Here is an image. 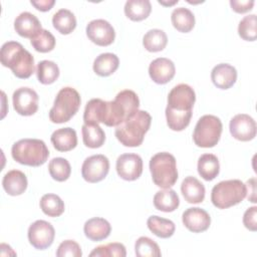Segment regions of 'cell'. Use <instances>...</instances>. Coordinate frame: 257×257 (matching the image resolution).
<instances>
[{"instance_id": "obj_12", "label": "cell", "mask_w": 257, "mask_h": 257, "mask_svg": "<svg viewBox=\"0 0 257 257\" xmlns=\"http://www.w3.org/2000/svg\"><path fill=\"white\" fill-rule=\"evenodd\" d=\"M13 107L20 115L34 114L38 109V94L30 87L17 88L12 95Z\"/></svg>"}, {"instance_id": "obj_24", "label": "cell", "mask_w": 257, "mask_h": 257, "mask_svg": "<svg viewBox=\"0 0 257 257\" xmlns=\"http://www.w3.org/2000/svg\"><path fill=\"white\" fill-rule=\"evenodd\" d=\"M180 205V199L176 191L173 189L167 188L161 191H158L154 196V206L156 209L162 212H173Z\"/></svg>"}, {"instance_id": "obj_3", "label": "cell", "mask_w": 257, "mask_h": 257, "mask_svg": "<svg viewBox=\"0 0 257 257\" xmlns=\"http://www.w3.org/2000/svg\"><path fill=\"white\" fill-rule=\"evenodd\" d=\"M152 116L146 110H137L117 126L114 135L124 147H139L143 144L145 135L151 126Z\"/></svg>"}, {"instance_id": "obj_27", "label": "cell", "mask_w": 257, "mask_h": 257, "mask_svg": "<svg viewBox=\"0 0 257 257\" xmlns=\"http://www.w3.org/2000/svg\"><path fill=\"white\" fill-rule=\"evenodd\" d=\"M83 144L90 149L100 148L105 141V134L98 123H83L81 127Z\"/></svg>"}, {"instance_id": "obj_33", "label": "cell", "mask_w": 257, "mask_h": 257, "mask_svg": "<svg viewBox=\"0 0 257 257\" xmlns=\"http://www.w3.org/2000/svg\"><path fill=\"white\" fill-rule=\"evenodd\" d=\"M40 208L48 217H58L64 212V203L55 194H45L40 199Z\"/></svg>"}, {"instance_id": "obj_13", "label": "cell", "mask_w": 257, "mask_h": 257, "mask_svg": "<svg viewBox=\"0 0 257 257\" xmlns=\"http://www.w3.org/2000/svg\"><path fill=\"white\" fill-rule=\"evenodd\" d=\"M86 35L91 42L99 46H108L115 38L112 25L104 19L91 20L86 26Z\"/></svg>"}, {"instance_id": "obj_5", "label": "cell", "mask_w": 257, "mask_h": 257, "mask_svg": "<svg viewBox=\"0 0 257 257\" xmlns=\"http://www.w3.org/2000/svg\"><path fill=\"white\" fill-rule=\"evenodd\" d=\"M11 155L21 165L39 167L47 161L49 151L45 143L41 140L22 139L13 144Z\"/></svg>"}, {"instance_id": "obj_20", "label": "cell", "mask_w": 257, "mask_h": 257, "mask_svg": "<svg viewBox=\"0 0 257 257\" xmlns=\"http://www.w3.org/2000/svg\"><path fill=\"white\" fill-rule=\"evenodd\" d=\"M27 178L25 174L19 170H11L7 172L2 180V186L5 192L10 196H19L27 189Z\"/></svg>"}, {"instance_id": "obj_10", "label": "cell", "mask_w": 257, "mask_h": 257, "mask_svg": "<svg viewBox=\"0 0 257 257\" xmlns=\"http://www.w3.org/2000/svg\"><path fill=\"white\" fill-rule=\"evenodd\" d=\"M109 161L103 155L86 158L81 166V176L88 183H98L108 174Z\"/></svg>"}, {"instance_id": "obj_44", "label": "cell", "mask_w": 257, "mask_h": 257, "mask_svg": "<svg viewBox=\"0 0 257 257\" xmlns=\"http://www.w3.org/2000/svg\"><path fill=\"white\" fill-rule=\"evenodd\" d=\"M30 3L39 11L46 12L52 8V6L55 4L54 0H38V1H33L31 0Z\"/></svg>"}, {"instance_id": "obj_30", "label": "cell", "mask_w": 257, "mask_h": 257, "mask_svg": "<svg viewBox=\"0 0 257 257\" xmlns=\"http://www.w3.org/2000/svg\"><path fill=\"white\" fill-rule=\"evenodd\" d=\"M53 27L61 34L67 35L76 27V18L68 9H59L52 17Z\"/></svg>"}, {"instance_id": "obj_9", "label": "cell", "mask_w": 257, "mask_h": 257, "mask_svg": "<svg viewBox=\"0 0 257 257\" xmlns=\"http://www.w3.org/2000/svg\"><path fill=\"white\" fill-rule=\"evenodd\" d=\"M222 128V121L219 117L213 114H205L196 123L193 141L200 148H213L221 138Z\"/></svg>"}, {"instance_id": "obj_40", "label": "cell", "mask_w": 257, "mask_h": 257, "mask_svg": "<svg viewBox=\"0 0 257 257\" xmlns=\"http://www.w3.org/2000/svg\"><path fill=\"white\" fill-rule=\"evenodd\" d=\"M81 255L82 252L79 244L73 240L61 242L56 251L57 257H80Z\"/></svg>"}, {"instance_id": "obj_22", "label": "cell", "mask_w": 257, "mask_h": 257, "mask_svg": "<svg viewBox=\"0 0 257 257\" xmlns=\"http://www.w3.org/2000/svg\"><path fill=\"white\" fill-rule=\"evenodd\" d=\"M181 192L184 199L190 204H198L204 201L205 187L195 177H186L181 185Z\"/></svg>"}, {"instance_id": "obj_42", "label": "cell", "mask_w": 257, "mask_h": 257, "mask_svg": "<svg viewBox=\"0 0 257 257\" xmlns=\"http://www.w3.org/2000/svg\"><path fill=\"white\" fill-rule=\"evenodd\" d=\"M231 8L237 13H246L252 10L254 1L253 0H231Z\"/></svg>"}, {"instance_id": "obj_23", "label": "cell", "mask_w": 257, "mask_h": 257, "mask_svg": "<svg viewBox=\"0 0 257 257\" xmlns=\"http://www.w3.org/2000/svg\"><path fill=\"white\" fill-rule=\"evenodd\" d=\"M50 141L57 151L69 152L77 145L76 132L71 127L58 128L52 133Z\"/></svg>"}, {"instance_id": "obj_16", "label": "cell", "mask_w": 257, "mask_h": 257, "mask_svg": "<svg viewBox=\"0 0 257 257\" xmlns=\"http://www.w3.org/2000/svg\"><path fill=\"white\" fill-rule=\"evenodd\" d=\"M182 221L189 231L193 233H201L210 227L211 217L204 209L193 207L187 209L183 213Z\"/></svg>"}, {"instance_id": "obj_14", "label": "cell", "mask_w": 257, "mask_h": 257, "mask_svg": "<svg viewBox=\"0 0 257 257\" xmlns=\"http://www.w3.org/2000/svg\"><path fill=\"white\" fill-rule=\"evenodd\" d=\"M117 175L125 181H135L143 173V160L137 154H122L116 160Z\"/></svg>"}, {"instance_id": "obj_1", "label": "cell", "mask_w": 257, "mask_h": 257, "mask_svg": "<svg viewBox=\"0 0 257 257\" xmlns=\"http://www.w3.org/2000/svg\"><path fill=\"white\" fill-rule=\"evenodd\" d=\"M195 100L194 89L186 83H180L171 89L168 95L166 118L172 131L181 132L189 125Z\"/></svg>"}, {"instance_id": "obj_32", "label": "cell", "mask_w": 257, "mask_h": 257, "mask_svg": "<svg viewBox=\"0 0 257 257\" xmlns=\"http://www.w3.org/2000/svg\"><path fill=\"white\" fill-rule=\"evenodd\" d=\"M168 43V36L165 31L161 29L149 30L143 38L144 47L150 52L162 51Z\"/></svg>"}, {"instance_id": "obj_7", "label": "cell", "mask_w": 257, "mask_h": 257, "mask_svg": "<svg viewBox=\"0 0 257 257\" xmlns=\"http://www.w3.org/2000/svg\"><path fill=\"white\" fill-rule=\"evenodd\" d=\"M80 102V95L76 89L70 86L61 88L49 110V119L54 123L68 121L78 111Z\"/></svg>"}, {"instance_id": "obj_29", "label": "cell", "mask_w": 257, "mask_h": 257, "mask_svg": "<svg viewBox=\"0 0 257 257\" xmlns=\"http://www.w3.org/2000/svg\"><path fill=\"white\" fill-rule=\"evenodd\" d=\"M152 5L149 0H127L124 4V14L133 21H142L150 15Z\"/></svg>"}, {"instance_id": "obj_18", "label": "cell", "mask_w": 257, "mask_h": 257, "mask_svg": "<svg viewBox=\"0 0 257 257\" xmlns=\"http://www.w3.org/2000/svg\"><path fill=\"white\" fill-rule=\"evenodd\" d=\"M15 31L22 37L32 39L42 29L39 19L30 12L20 13L14 21Z\"/></svg>"}, {"instance_id": "obj_38", "label": "cell", "mask_w": 257, "mask_h": 257, "mask_svg": "<svg viewBox=\"0 0 257 257\" xmlns=\"http://www.w3.org/2000/svg\"><path fill=\"white\" fill-rule=\"evenodd\" d=\"M257 17L255 14L245 16L238 25L239 36L246 41H255L257 38Z\"/></svg>"}, {"instance_id": "obj_21", "label": "cell", "mask_w": 257, "mask_h": 257, "mask_svg": "<svg viewBox=\"0 0 257 257\" xmlns=\"http://www.w3.org/2000/svg\"><path fill=\"white\" fill-rule=\"evenodd\" d=\"M111 226L103 218L94 217L87 220L83 226L85 236L91 241H101L107 238L110 234Z\"/></svg>"}, {"instance_id": "obj_35", "label": "cell", "mask_w": 257, "mask_h": 257, "mask_svg": "<svg viewBox=\"0 0 257 257\" xmlns=\"http://www.w3.org/2000/svg\"><path fill=\"white\" fill-rule=\"evenodd\" d=\"M48 171L53 180L64 182L70 177L71 167L66 159L54 158L48 164Z\"/></svg>"}, {"instance_id": "obj_4", "label": "cell", "mask_w": 257, "mask_h": 257, "mask_svg": "<svg viewBox=\"0 0 257 257\" xmlns=\"http://www.w3.org/2000/svg\"><path fill=\"white\" fill-rule=\"evenodd\" d=\"M140 99L131 89L119 91L111 101H105L102 123L107 126H117L139 110Z\"/></svg>"}, {"instance_id": "obj_34", "label": "cell", "mask_w": 257, "mask_h": 257, "mask_svg": "<svg viewBox=\"0 0 257 257\" xmlns=\"http://www.w3.org/2000/svg\"><path fill=\"white\" fill-rule=\"evenodd\" d=\"M38 81L42 84H51L59 76V68L57 64L50 60L39 61L36 68Z\"/></svg>"}, {"instance_id": "obj_43", "label": "cell", "mask_w": 257, "mask_h": 257, "mask_svg": "<svg viewBox=\"0 0 257 257\" xmlns=\"http://www.w3.org/2000/svg\"><path fill=\"white\" fill-rule=\"evenodd\" d=\"M246 194H248L247 199L248 201H250L251 203H256L257 199H256V178L253 177L251 179H249L246 184Z\"/></svg>"}, {"instance_id": "obj_6", "label": "cell", "mask_w": 257, "mask_h": 257, "mask_svg": "<svg viewBox=\"0 0 257 257\" xmlns=\"http://www.w3.org/2000/svg\"><path fill=\"white\" fill-rule=\"evenodd\" d=\"M150 171L155 185L163 189L173 187L178 180L176 159L167 152L158 153L151 158Z\"/></svg>"}, {"instance_id": "obj_45", "label": "cell", "mask_w": 257, "mask_h": 257, "mask_svg": "<svg viewBox=\"0 0 257 257\" xmlns=\"http://www.w3.org/2000/svg\"><path fill=\"white\" fill-rule=\"evenodd\" d=\"M159 3L160 4H162V5H166V6H171V5H174V4H176V3H178V0H175V1H172V2H165V1H161V0H159Z\"/></svg>"}, {"instance_id": "obj_41", "label": "cell", "mask_w": 257, "mask_h": 257, "mask_svg": "<svg viewBox=\"0 0 257 257\" xmlns=\"http://www.w3.org/2000/svg\"><path fill=\"white\" fill-rule=\"evenodd\" d=\"M243 224L248 230L252 232H255L257 230V207L256 206H252L245 211L243 215Z\"/></svg>"}, {"instance_id": "obj_2", "label": "cell", "mask_w": 257, "mask_h": 257, "mask_svg": "<svg viewBox=\"0 0 257 257\" xmlns=\"http://www.w3.org/2000/svg\"><path fill=\"white\" fill-rule=\"evenodd\" d=\"M0 59L3 66L9 67L13 74L21 79L30 77L35 70L32 54L17 41H8L2 45Z\"/></svg>"}, {"instance_id": "obj_25", "label": "cell", "mask_w": 257, "mask_h": 257, "mask_svg": "<svg viewBox=\"0 0 257 257\" xmlns=\"http://www.w3.org/2000/svg\"><path fill=\"white\" fill-rule=\"evenodd\" d=\"M197 168L199 175L205 181H212L219 175V160L213 154H204L199 158Z\"/></svg>"}, {"instance_id": "obj_28", "label": "cell", "mask_w": 257, "mask_h": 257, "mask_svg": "<svg viewBox=\"0 0 257 257\" xmlns=\"http://www.w3.org/2000/svg\"><path fill=\"white\" fill-rule=\"evenodd\" d=\"M173 26L180 32H190L195 26V16L193 12L185 7H179L173 10L171 15Z\"/></svg>"}, {"instance_id": "obj_11", "label": "cell", "mask_w": 257, "mask_h": 257, "mask_svg": "<svg viewBox=\"0 0 257 257\" xmlns=\"http://www.w3.org/2000/svg\"><path fill=\"white\" fill-rule=\"evenodd\" d=\"M29 243L38 250H44L51 246L55 236L53 226L44 220H37L28 228Z\"/></svg>"}, {"instance_id": "obj_31", "label": "cell", "mask_w": 257, "mask_h": 257, "mask_svg": "<svg viewBox=\"0 0 257 257\" xmlns=\"http://www.w3.org/2000/svg\"><path fill=\"white\" fill-rule=\"evenodd\" d=\"M148 228L152 233L160 238H170L173 236L176 230L175 223L169 219L162 218L159 216H151L147 221Z\"/></svg>"}, {"instance_id": "obj_17", "label": "cell", "mask_w": 257, "mask_h": 257, "mask_svg": "<svg viewBox=\"0 0 257 257\" xmlns=\"http://www.w3.org/2000/svg\"><path fill=\"white\" fill-rule=\"evenodd\" d=\"M176 73L174 62L166 57L153 60L149 66V74L152 80L158 84H165L173 79Z\"/></svg>"}, {"instance_id": "obj_26", "label": "cell", "mask_w": 257, "mask_h": 257, "mask_svg": "<svg viewBox=\"0 0 257 257\" xmlns=\"http://www.w3.org/2000/svg\"><path fill=\"white\" fill-rule=\"evenodd\" d=\"M118 57L110 52L99 54L93 61V71L99 76H108L118 68Z\"/></svg>"}, {"instance_id": "obj_39", "label": "cell", "mask_w": 257, "mask_h": 257, "mask_svg": "<svg viewBox=\"0 0 257 257\" xmlns=\"http://www.w3.org/2000/svg\"><path fill=\"white\" fill-rule=\"evenodd\" d=\"M125 255L124 245L117 242L100 245L89 253L90 257H124Z\"/></svg>"}, {"instance_id": "obj_15", "label": "cell", "mask_w": 257, "mask_h": 257, "mask_svg": "<svg viewBox=\"0 0 257 257\" xmlns=\"http://www.w3.org/2000/svg\"><path fill=\"white\" fill-rule=\"evenodd\" d=\"M229 128L232 137L241 142H248L256 137V122L253 117L246 113L233 116Z\"/></svg>"}, {"instance_id": "obj_8", "label": "cell", "mask_w": 257, "mask_h": 257, "mask_svg": "<svg viewBox=\"0 0 257 257\" xmlns=\"http://www.w3.org/2000/svg\"><path fill=\"white\" fill-rule=\"evenodd\" d=\"M246 186L240 180L222 181L211 192V201L218 209H227L242 202L246 197Z\"/></svg>"}, {"instance_id": "obj_37", "label": "cell", "mask_w": 257, "mask_h": 257, "mask_svg": "<svg viewBox=\"0 0 257 257\" xmlns=\"http://www.w3.org/2000/svg\"><path fill=\"white\" fill-rule=\"evenodd\" d=\"M30 42L33 48L41 53L49 52L55 47V37L50 31L45 29H41L39 33L30 40Z\"/></svg>"}, {"instance_id": "obj_19", "label": "cell", "mask_w": 257, "mask_h": 257, "mask_svg": "<svg viewBox=\"0 0 257 257\" xmlns=\"http://www.w3.org/2000/svg\"><path fill=\"white\" fill-rule=\"evenodd\" d=\"M211 79L218 88L228 89L232 87L237 80V70L228 63L217 64L211 71Z\"/></svg>"}, {"instance_id": "obj_36", "label": "cell", "mask_w": 257, "mask_h": 257, "mask_svg": "<svg viewBox=\"0 0 257 257\" xmlns=\"http://www.w3.org/2000/svg\"><path fill=\"white\" fill-rule=\"evenodd\" d=\"M135 252L138 257H160L162 255L159 245L149 237H140L135 244Z\"/></svg>"}]
</instances>
